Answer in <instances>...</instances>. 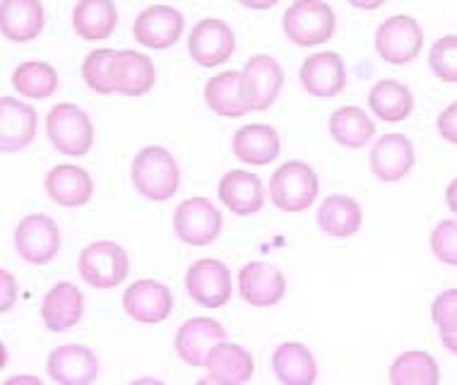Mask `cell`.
Masks as SVG:
<instances>
[{
    "mask_svg": "<svg viewBox=\"0 0 457 385\" xmlns=\"http://www.w3.org/2000/svg\"><path fill=\"white\" fill-rule=\"evenodd\" d=\"M133 186L142 197L164 203L169 197H174L181 186V169L176 164V159L166 147L150 145L142 147L133 159Z\"/></svg>",
    "mask_w": 457,
    "mask_h": 385,
    "instance_id": "cell-1",
    "label": "cell"
},
{
    "mask_svg": "<svg viewBox=\"0 0 457 385\" xmlns=\"http://www.w3.org/2000/svg\"><path fill=\"white\" fill-rule=\"evenodd\" d=\"M318 190H320L318 173L313 172V166H308L306 162H299V159L284 162L270 176L268 193L277 210H282V213H303V210H308L311 205L316 203Z\"/></svg>",
    "mask_w": 457,
    "mask_h": 385,
    "instance_id": "cell-2",
    "label": "cell"
},
{
    "mask_svg": "<svg viewBox=\"0 0 457 385\" xmlns=\"http://www.w3.org/2000/svg\"><path fill=\"white\" fill-rule=\"evenodd\" d=\"M287 39L296 46H320L337 29L335 10L323 0H294L282 17Z\"/></svg>",
    "mask_w": 457,
    "mask_h": 385,
    "instance_id": "cell-3",
    "label": "cell"
},
{
    "mask_svg": "<svg viewBox=\"0 0 457 385\" xmlns=\"http://www.w3.org/2000/svg\"><path fill=\"white\" fill-rule=\"evenodd\" d=\"M46 135L65 157H85L95 145V126L78 104H55L46 116Z\"/></svg>",
    "mask_w": 457,
    "mask_h": 385,
    "instance_id": "cell-4",
    "label": "cell"
},
{
    "mask_svg": "<svg viewBox=\"0 0 457 385\" xmlns=\"http://www.w3.org/2000/svg\"><path fill=\"white\" fill-rule=\"evenodd\" d=\"M79 277L92 289H116L130 272L128 251L116 241H95L79 253Z\"/></svg>",
    "mask_w": 457,
    "mask_h": 385,
    "instance_id": "cell-5",
    "label": "cell"
},
{
    "mask_svg": "<svg viewBox=\"0 0 457 385\" xmlns=\"http://www.w3.org/2000/svg\"><path fill=\"white\" fill-rule=\"evenodd\" d=\"M424 48V29L410 15H393L383 20L376 32V51L390 65L411 63Z\"/></svg>",
    "mask_w": 457,
    "mask_h": 385,
    "instance_id": "cell-6",
    "label": "cell"
},
{
    "mask_svg": "<svg viewBox=\"0 0 457 385\" xmlns=\"http://www.w3.org/2000/svg\"><path fill=\"white\" fill-rule=\"evenodd\" d=\"M224 217L207 197H188L174 213V231L186 246H210L221 236Z\"/></svg>",
    "mask_w": 457,
    "mask_h": 385,
    "instance_id": "cell-7",
    "label": "cell"
},
{
    "mask_svg": "<svg viewBox=\"0 0 457 385\" xmlns=\"http://www.w3.org/2000/svg\"><path fill=\"white\" fill-rule=\"evenodd\" d=\"M284 87V71L272 55L248 58L241 71V95L251 111H265L277 102Z\"/></svg>",
    "mask_w": 457,
    "mask_h": 385,
    "instance_id": "cell-8",
    "label": "cell"
},
{
    "mask_svg": "<svg viewBox=\"0 0 457 385\" xmlns=\"http://www.w3.org/2000/svg\"><path fill=\"white\" fill-rule=\"evenodd\" d=\"M15 251L32 265H46L61 251V231L48 214H27L15 229Z\"/></svg>",
    "mask_w": 457,
    "mask_h": 385,
    "instance_id": "cell-9",
    "label": "cell"
},
{
    "mask_svg": "<svg viewBox=\"0 0 457 385\" xmlns=\"http://www.w3.org/2000/svg\"><path fill=\"white\" fill-rule=\"evenodd\" d=\"M237 51V37L224 20L207 17L190 29L188 54L200 68H217L227 63Z\"/></svg>",
    "mask_w": 457,
    "mask_h": 385,
    "instance_id": "cell-10",
    "label": "cell"
},
{
    "mask_svg": "<svg viewBox=\"0 0 457 385\" xmlns=\"http://www.w3.org/2000/svg\"><path fill=\"white\" fill-rule=\"evenodd\" d=\"M231 272L217 258H200L186 270V291L205 308H221L231 299Z\"/></svg>",
    "mask_w": 457,
    "mask_h": 385,
    "instance_id": "cell-11",
    "label": "cell"
},
{
    "mask_svg": "<svg viewBox=\"0 0 457 385\" xmlns=\"http://www.w3.org/2000/svg\"><path fill=\"white\" fill-rule=\"evenodd\" d=\"M183 27H186V20L181 10L171 5H147L135 17L133 37L142 46L164 51L181 39Z\"/></svg>",
    "mask_w": 457,
    "mask_h": 385,
    "instance_id": "cell-12",
    "label": "cell"
},
{
    "mask_svg": "<svg viewBox=\"0 0 457 385\" xmlns=\"http://www.w3.org/2000/svg\"><path fill=\"white\" fill-rule=\"evenodd\" d=\"M238 294L245 304L255 308L277 306L287 294V280L282 270L272 263L253 260L238 270Z\"/></svg>",
    "mask_w": 457,
    "mask_h": 385,
    "instance_id": "cell-13",
    "label": "cell"
},
{
    "mask_svg": "<svg viewBox=\"0 0 457 385\" xmlns=\"http://www.w3.org/2000/svg\"><path fill=\"white\" fill-rule=\"evenodd\" d=\"M221 339H227L224 325L220 321H214V318L197 315V318H190L179 328L174 347L181 362H186L188 366H195V369H203V366H207V356L212 352V347Z\"/></svg>",
    "mask_w": 457,
    "mask_h": 385,
    "instance_id": "cell-14",
    "label": "cell"
},
{
    "mask_svg": "<svg viewBox=\"0 0 457 385\" xmlns=\"http://www.w3.org/2000/svg\"><path fill=\"white\" fill-rule=\"evenodd\" d=\"M123 311L145 325L164 322L174 311V297L166 284L157 280H137L123 294Z\"/></svg>",
    "mask_w": 457,
    "mask_h": 385,
    "instance_id": "cell-15",
    "label": "cell"
},
{
    "mask_svg": "<svg viewBox=\"0 0 457 385\" xmlns=\"http://www.w3.org/2000/svg\"><path fill=\"white\" fill-rule=\"evenodd\" d=\"M369 162L370 172L378 181L395 183L403 181L404 176L411 172L417 155H414V145L407 135L386 133L380 135L378 142L370 147Z\"/></svg>",
    "mask_w": 457,
    "mask_h": 385,
    "instance_id": "cell-16",
    "label": "cell"
},
{
    "mask_svg": "<svg viewBox=\"0 0 457 385\" xmlns=\"http://www.w3.org/2000/svg\"><path fill=\"white\" fill-rule=\"evenodd\" d=\"M46 373L58 385H92L99 376V359L85 345H61L48 354Z\"/></svg>",
    "mask_w": 457,
    "mask_h": 385,
    "instance_id": "cell-17",
    "label": "cell"
},
{
    "mask_svg": "<svg viewBox=\"0 0 457 385\" xmlns=\"http://www.w3.org/2000/svg\"><path fill=\"white\" fill-rule=\"evenodd\" d=\"M299 78L301 87L306 89L308 95L318 96V99H332L347 85L345 61L335 51H320V54L308 55L306 61L301 63Z\"/></svg>",
    "mask_w": 457,
    "mask_h": 385,
    "instance_id": "cell-18",
    "label": "cell"
},
{
    "mask_svg": "<svg viewBox=\"0 0 457 385\" xmlns=\"http://www.w3.org/2000/svg\"><path fill=\"white\" fill-rule=\"evenodd\" d=\"M217 196L228 213H234L237 217H253L261 213L265 205L262 181L245 169H231L224 173L217 186Z\"/></svg>",
    "mask_w": 457,
    "mask_h": 385,
    "instance_id": "cell-19",
    "label": "cell"
},
{
    "mask_svg": "<svg viewBox=\"0 0 457 385\" xmlns=\"http://www.w3.org/2000/svg\"><path fill=\"white\" fill-rule=\"evenodd\" d=\"M37 135V111L15 96L0 99V150L22 152Z\"/></svg>",
    "mask_w": 457,
    "mask_h": 385,
    "instance_id": "cell-20",
    "label": "cell"
},
{
    "mask_svg": "<svg viewBox=\"0 0 457 385\" xmlns=\"http://www.w3.org/2000/svg\"><path fill=\"white\" fill-rule=\"evenodd\" d=\"M85 315V297L72 282H58L41 301V318L51 332L72 331Z\"/></svg>",
    "mask_w": 457,
    "mask_h": 385,
    "instance_id": "cell-21",
    "label": "cell"
},
{
    "mask_svg": "<svg viewBox=\"0 0 457 385\" xmlns=\"http://www.w3.org/2000/svg\"><path fill=\"white\" fill-rule=\"evenodd\" d=\"M44 190L61 207H82L95 196V181L82 166L58 164L46 173Z\"/></svg>",
    "mask_w": 457,
    "mask_h": 385,
    "instance_id": "cell-22",
    "label": "cell"
},
{
    "mask_svg": "<svg viewBox=\"0 0 457 385\" xmlns=\"http://www.w3.org/2000/svg\"><path fill=\"white\" fill-rule=\"evenodd\" d=\"M44 5L41 0H3L0 3V29L12 44H27L44 32Z\"/></svg>",
    "mask_w": 457,
    "mask_h": 385,
    "instance_id": "cell-23",
    "label": "cell"
},
{
    "mask_svg": "<svg viewBox=\"0 0 457 385\" xmlns=\"http://www.w3.org/2000/svg\"><path fill=\"white\" fill-rule=\"evenodd\" d=\"M157 80V71L150 58L140 51H116L113 61V95L142 96L150 92Z\"/></svg>",
    "mask_w": 457,
    "mask_h": 385,
    "instance_id": "cell-24",
    "label": "cell"
},
{
    "mask_svg": "<svg viewBox=\"0 0 457 385\" xmlns=\"http://www.w3.org/2000/svg\"><path fill=\"white\" fill-rule=\"evenodd\" d=\"M231 150L241 159L244 164L251 166H265L272 164L279 157L282 150V140L272 126L265 123H248V126L238 128L231 140Z\"/></svg>",
    "mask_w": 457,
    "mask_h": 385,
    "instance_id": "cell-25",
    "label": "cell"
},
{
    "mask_svg": "<svg viewBox=\"0 0 457 385\" xmlns=\"http://www.w3.org/2000/svg\"><path fill=\"white\" fill-rule=\"evenodd\" d=\"M207 371L217 383L224 385H244L251 381L255 362L248 349H244L237 342L221 339L212 347V352L207 356Z\"/></svg>",
    "mask_w": 457,
    "mask_h": 385,
    "instance_id": "cell-26",
    "label": "cell"
},
{
    "mask_svg": "<svg viewBox=\"0 0 457 385\" xmlns=\"http://www.w3.org/2000/svg\"><path fill=\"white\" fill-rule=\"evenodd\" d=\"M272 371L282 385H316L318 364L301 342H282L272 354Z\"/></svg>",
    "mask_w": 457,
    "mask_h": 385,
    "instance_id": "cell-27",
    "label": "cell"
},
{
    "mask_svg": "<svg viewBox=\"0 0 457 385\" xmlns=\"http://www.w3.org/2000/svg\"><path fill=\"white\" fill-rule=\"evenodd\" d=\"M116 24H119V10L113 0H78V5L72 8V29L79 39H109Z\"/></svg>",
    "mask_w": 457,
    "mask_h": 385,
    "instance_id": "cell-28",
    "label": "cell"
},
{
    "mask_svg": "<svg viewBox=\"0 0 457 385\" xmlns=\"http://www.w3.org/2000/svg\"><path fill=\"white\" fill-rule=\"evenodd\" d=\"M363 222L361 205L349 196H328L318 207V227L332 239H349Z\"/></svg>",
    "mask_w": 457,
    "mask_h": 385,
    "instance_id": "cell-29",
    "label": "cell"
},
{
    "mask_svg": "<svg viewBox=\"0 0 457 385\" xmlns=\"http://www.w3.org/2000/svg\"><path fill=\"white\" fill-rule=\"evenodd\" d=\"M369 106L380 121L400 123V121H407L411 116L414 96H411L410 87L403 85V82H397V80H380V82L370 87Z\"/></svg>",
    "mask_w": 457,
    "mask_h": 385,
    "instance_id": "cell-30",
    "label": "cell"
},
{
    "mask_svg": "<svg viewBox=\"0 0 457 385\" xmlns=\"http://www.w3.org/2000/svg\"><path fill=\"white\" fill-rule=\"evenodd\" d=\"M205 104L224 118H241L251 113L241 95V71H227L207 80Z\"/></svg>",
    "mask_w": 457,
    "mask_h": 385,
    "instance_id": "cell-31",
    "label": "cell"
},
{
    "mask_svg": "<svg viewBox=\"0 0 457 385\" xmlns=\"http://www.w3.org/2000/svg\"><path fill=\"white\" fill-rule=\"evenodd\" d=\"M330 135L342 147L361 150L373 140L376 123L359 106H342L330 116Z\"/></svg>",
    "mask_w": 457,
    "mask_h": 385,
    "instance_id": "cell-32",
    "label": "cell"
},
{
    "mask_svg": "<svg viewBox=\"0 0 457 385\" xmlns=\"http://www.w3.org/2000/svg\"><path fill=\"white\" fill-rule=\"evenodd\" d=\"M441 369L428 352H403L390 366V385H438Z\"/></svg>",
    "mask_w": 457,
    "mask_h": 385,
    "instance_id": "cell-33",
    "label": "cell"
},
{
    "mask_svg": "<svg viewBox=\"0 0 457 385\" xmlns=\"http://www.w3.org/2000/svg\"><path fill=\"white\" fill-rule=\"evenodd\" d=\"M10 82L20 96L46 99L58 89V72L54 65L44 63V61H24L12 71Z\"/></svg>",
    "mask_w": 457,
    "mask_h": 385,
    "instance_id": "cell-34",
    "label": "cell"
},
{
    "mask_svg": "<svg viewBox=\"0 0 457 385\" xmlns=\"http://www.w3.org/2000/svg\"><path fill=\"white\" fill-rule=\"evenodd\" d=\"M113 48H96L82 61V80L96 95H113Z\"/></svg>",
    "mask_w": 457,
    "mask_h": 385,
    "instance_id": "cell-35",
    "label": "cell"
},
{
    "mask_svg": "<svg viewBox=\"0 0 457 385\" xmlns=\"http://www.w3.org/2000/svg\"><path fill=\"white\" fill-rule=\"evenodd\" d=\"M431 318L441 332L445 349L457 354V289L441 291L431 306Z\"/></svg>",
    "mask_w": 457,
    "mask_h": 385,
    "instance_id": "cell-36",
    "label": "cell"
},
{
    "mask_svg": "<svg viewBox=\"0 0 457 385\" xmlns=\"http://www.w3.org/2000/svg\"><path fill=\"white\" fill-rule=\"evenodd\" d=\"M428 68L441 82H457V37L445 34L428 51Z\"/></svg>",
    "mask_w": 457,
    "mask_h": 385,
    "instance_id": "cell-37",
    "label": "cell"
},
{
    "mask_svg": "<svg viewBox=\"0 0 457 385\" xmlns=\"http://www.w3.org/2000/svg\"><path fill=\"white\" fill-rule=\"evenodd\" d=\"M428 246H431L436 260H441L443 265L457 268V220L438 222L431 231Z\"/></svg>",
    "mask_w": 457,
    "mask_h": 385,
    "instance_id": "cell-38",
    "label": "cell"
},
{
    "mask_svg": "<svg viewBox=\"0 0 457 385\" xmlns=\"http://www.w3.org/2000/svg\"><path fill=\"white\" fill-rule=\"evenodd\" d=\"M436 126H438V135L443 140L450 142V145H457V102H453L441 111Z\"/></svg>",
    "mask_w": 457,
    "mask_h": 385,
    "instance_id": "cell-39",
    "label": "cell"
},
{
    "mask_svg": "<svg viewBox=\"0 0 457 385\" xmlns=\"http://www.w3.org/2000/svg\"><path fill=\"white\" fill-rule=\"evenodd\" d=\"M0 282H3V299H0V311H3V314H8L10 308L15 306L17 282H15V277L10 275L8 270H3V272H0Z\"/></svg>",
    "mask_w": 457,
    "mask_h": 385,
    "instance_id": "cell-40",
    "label": "cell"
},
{
    "mask_svg": "<svg viewBox=\"0 0 457 385\" xmlns=\"http://www.w3.org/2000/svg\"><path fill=\"white\" fill-rule=\"evenodd\" d=\"M445 205H448L450 213L457 214V176L448 183V188H445Z\"/></svg>",
    "mask_w": 457,
    "mask_h": 385,
    "instance_id": "cell-41",
    "label": "cell"
},
{
    "mask_svg": "<svg viewBox=\"0 0 457 385\" xmlns=\"http://www.w3.org/2000/svg\"><path fill=\"white\" fill-rule=\"evenodd\" d=\"M3 385H44V383H41L39 376H27V373H22V376H12L8 378V381H3Z\"/></svg>",
    "mask_w": 457,
    "mask_h": 385,
    "instance_id": "cell-42",
    "label": "cell"
},
{
    "mask_svg": "<svg viewBox=\"0 0 457 385\" xmlns=\"http://www.w3.org/2000/svg\"><path fill=\"white\" fill-rule=\"evenodd\" d=\"M244 8H251V10H270L275 8L279 0H238Z\"/></svg>",
    "mask_w": 457,
    "mask_h": 385,
    "instance_id": "cell-43",
    "label": "cell"
},
{
    "mask_svg": "<svg viewBox=\"0 0 457 385\" xmlns=\"http://www.w3.org/2000/svg\"><path fill=\"white\" fill-rule=\"evenodd\" d=\"M347 3L359 10H378L386 5L387 0H347Z\"/></svg>",
    "mask_w": 457,
    "mask_h": 385,
    "instance_id": "cell-44",
    "label": "cell"
},
{
    "mask_svg": "<svg viewBox=\"0 0 457 385\" xmlns=\"http://www.w3.org/2000/svg\"><path fill=\"white\" fill-rule=\"evenodd\" d=\"M130 385H166L164 381H159V378H137V381H133Z\"/></svg>",
    "mask_w": 457,
    "mask_h": 385,
    "instance_id": "cell-45",
    "label": "cell"
},
{
    "mask_svg": "<svg viewBox=\"0 0 457 385\" xmlns=\"http://www.w3.org/2000/svg\"><path fill=\"white\" fill-rule=\"evenodd\" d=\"M195 385H224V383H217V381H214L212 376H205V378H200V381H197Z\"/></svg>",
    "mask_w": 457,
    "mask_h": 385,
    "instance_id": "cell-46",
    "label": "cell"
}]
</instances>
